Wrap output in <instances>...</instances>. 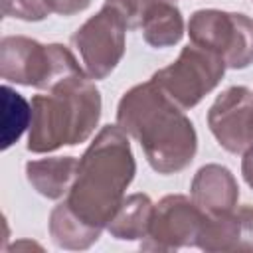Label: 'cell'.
Instances as JSON below:
<instances>
[{
  "mask_svg": "<svg viewBox=\"0 0 253 253\" xmlns=\"http://www.w3.org/2000/svg\"><path fill=\"white\" fill-rule=\"evenodd\" d=\"M206 211L184 194H168L154 204L146 237L140 241L144 251H176L196 247Z\"/></svg>",
  "mask_w": 253,
  "mask_h": 253,
  "instance_id": "8",
  "label": "cell"
},
{
  "mask_svg": "<svg viewBox=\"0 0 253 253\" xmlns=\"http://www.w3.org/2000/svg\"><path fill=\"white\" fill-rule=\"evenodd\" d=\"M20 247H40L38 243H32V241H18V243H14V245H10L8 249L10 251H16V249H20ZM42 249V247H40Z\"/></svg>",
  "mask_w": 253,
  "mask_h": 253,
  "instance_id": "21",
  "label": "cell"
},
{
  "mask_svg": "<svg viewBox=\"0 0 253 253\" xmlns=\"http://www.w3.org/2000/svg\"><path fill=\"white\" fill-rule=\"evenodd\" d=\"M2 14L24 22H40L51 12L45 0H2Z\"/></svg>",
  "mask_w": 253,
  "mask_h": 253,
  "instance_id": "16",
  "label": "cell"
},
{
  "mask_svg": "<svg viewBox=\"0 0 253 253\" xmlns=\"http://www.w3.org/2000/svg\"><path fill=\"white\" fill-rule=\"evenodd\" d=\"M225 69V61L217 53L192 43L150 79L182 109H192L219 85Z\"/></svg>",
  "mask_w": 253,
  "mask_h": 253,
  "instance_id": "6",
  "label": "cell"
},
{
  "mask_svg": "<svg viewBox=\"0 0 253 253\" xmlns=\"http://www.w3.org/2000/svg\"><path fill=\"white\" fill-rule=\"evenodd\" d=\"M83 73L87 71L61 43H40L28 36L0 40V77L4 81L49 91Z\"/></svg>",
  "mask_w": 253,
  "mask_h": 253,
  "instance_id": "4",
  "label": "cell"
},
{
  "mask_svg": "<svg viewBox=\"0 0 253 253\" xmlns=\"http://www.w3.org/2000/svg\"><path fill=\"white\" fill-rule=\"evenodd\" d=\"M140 30L150 47L162 49L176 45L184 38L186 24L180 8L172 0H154L142 18Z\"/></svg>",
  "mask_w": 253,
  "mask_h": 253,
  "instance_id": "12",
  "label": "cell"
},
{
  "mask_svg": "<svg viewBox=\"0 0 253 253\" xmlns=\"http://www.w3.org/2000/svg\"><path fill=\"white\" fill-rule=\"evenodd\" d=\"M79 160L75 156H47L26 162V178L32 188L47 200H59L67 196Z\"/></svg>",
  "mask_w": 253,
  "mask_h": 253,
  "instance_id": "11",
  "label": "cell"
},
{
  "mask_svg": "<svg viewBox=\"0 0 253 253\" xmlns=\"http://www.w3.org/2000/svg\"><path fill=\"white\" fill-rule=\"evenodd\" d=\"M152 2L154 0H105L107 6L119 12V16L125 20L128 30H140L142 18Z\"/></svg>",
  "mask_w": 253,
  "mask_h": 253,
  "instance_id": "17",
  "label": "cell"
},
{
  "mask_svg": "<svg viewBox=\"0 0 253 253\" xmlns=\"http://www.w3.org/2000/svg\"><path fill=\"white\" fill-rule=\"evenodd\" d=\"M32 103H28L10 85H2V150H8L30 128Z\"/></svg>",
  "mask_w": 253,
  "mask_h": 253,
  "instance_id": "15",
  "label": "cell"
},
{
  "mask_svg": "<svg viewBox=\"0 0 253 253\" xmlns=\"http://www.w3.org/2000/svg\"><path fill=\"white\" fill-rule=\"evenodd\" d=\"M154 211V202L150 196L136 192L125 196L117 213L107 225V231L119 241H142L148 233L150 219Z\"/></svg>",
  "mask_w": 253,
  "mask_h": 253,
  "instance_id": "13",
  "label": "cell"
},
{
  "mask_svg": "<svg viewBox=\"0 0 253 253\" xmlns=\"http://www.w3.org/2000/svg\"><path fill=\"white\" fill-rule=\"evenodd\" d=\"M188 36L194 45L217 53L229 69H245L253 63V18L247 14L196 10L188 20Z\"/></svg>",
  "mask_w": 253,
  "mask_h": 253,
  "instance_id": "5",
  "label": "cell"
},
{
  "mask_svg": "<svg viewBox=\"0 0 253 253\" xmlns=\"http://www.w3.org/2000/svg\"><path fill=\"white\" fill-rule=\"evenodd\" d=\"M208 126L223 150L231 154L249 150L253 146V91L243 85L221 91L208 111Z\"/></svg>",
  "mask_w": 253,
  "mask_h": 253,
  "instance_id": "9",
  "label": "cell"
},
{
  "mask_svg": "<svg viewBox=\"0 0 253 253\" xmlns=\"http://www.w3.org/2000/svg\"><path fill=\"white\" fill-rule=\"evenodd\" d=\"M134 174L128 134L119 125H105L79 158L65 204L81 221L103 231L123 204Z\"/></svg>",
  "mask_w": 253,
  "mask_h": 253,
  "instance_id": "2",
  "label": "cell"
},
{
  "mask_svg": "<svg viewBox=\"0 0 253 253\" xmlns=\"http://www.w3.org/2000/svg\"><path fill=\"white\" fill-rule=\"evenodd\" d=\"M241 174L243 180L247 182V186L253 190V146L249 150L243 152V160H241Z\"/></svg>",
  "mask_w": 253,
  "mask_h": 253,
  "instance_id": "20",
  "label": "cell"
},
{
  "mask_svg": "<svg viewBox=\"0 0 253 253\" xmlns=\"http://www.w3.org/2000/svg\"><path fill=\"white\" fill-rule=\"evenodd\" d=\"M239 219V245L237 251H253V206H237L235 208Z\"/></svg>",
  "mask_w": 253,
  "mask_h": 253,
  "instance_id": "18",
  "label": "cell"
},
{
  "mask_svg": "<svg viewBox=\"0 0 253 253\" xmlns=\"http://www.w3.org/2000/svg\"><path fill=\"white\" fill-rule=\"evenodd\" d=\"M190 196L206 213L217 215L237 208L239 186L227 166L204 164L192 178Z\"/></svg>",
  "mask_w": 253,
  "mask_h": 253,
  "instance_id": "10",
  "label": "cell"
},
{
  "mask_svg": "<svg viewBox=\"0 0 253 253\" xmlns=\"http://www.w3.org/2000/svg\"><path fill=\"white\" fill-rule=\"evenodd\" d=\"M117 125L140 144L150 168L158 174L182 172L196 156L194 123L152 79L130 87L121 97Z\"/></svg>",
  "mask_w": 253,
  "mask_h": 253,
  "instance_id": "1",
  "label": "cell"
},
{
  "mask_svg": "<svg viewBox=\"0 0 253 253\" xmlns=\"http://www.w3.org/2000/svg\"><path fill=\"white\" fill-rule=\"evenodd\" d=\"M45 6L51 14L59 16H73L91 6V0H45Z\"/></svg>",
  "mask_w": 253,
  "mask_h": 253,
  "instance_id": "19",
  "label": "cell"
},
{
  "mask_svg": "<svg viewBox=\"0 0 253 253\" xmlns=\"http://www.w3.org/2000/svg\"><path fill=\"white\" fill-rule=\"evenodd\" d=\"M126 24L111 6L91 16L71 36L75 49L81 55L83 67L91 79L109 77L121 63L126 49Z\"/></svg>",
  "mask_w": 253,
  "mask_h": 253,
  "instance_id": "7",
  "label": "cell"
},
{
  "mask_svg": "<svg viewBox=\"0 0 253 253\" xmlns=\"http://www.w3.org/2000/svg\"><path fill=\"white\" fill-rule=\"evenodd\" d=\"M32 123L26 148L47 154L85 142L101 119V93L87 73L32 97Z\"/></svg>",
  "mask_w": 253,
  "mask_h": 253,
  "instance_id": "3",
  "label": "cell"
},
{
  "mask_svg": "<svg viewBox=\"0 0 253 253\" xmlns=\"http://www.w3.org/2000/svg\"><path fill=\"white\" fill-rule=\"evenodd\" d=\"M49 235L51 241L61 249L83 251L99 241L101 229H95L81 221L63 200L49 213Z\"/></svg>",
  "mask_w": 253,
  "mask_h": 253,
  "instance_id": "14",
  "label": "cell"
}]
</instances>
